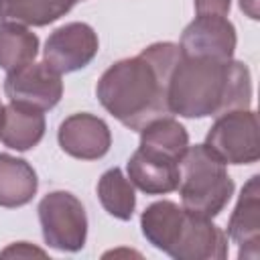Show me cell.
Returning a JSON list of instances; mask_svg holds the SVG:
<instances>
[{
    "instance_id": "7c38bea8",
    "label": "cell",
    "mask_w": 260,
    "mask_h": 260,
    "mask_svg": "<svg viewBox=\"0 0 260 260\" xmlns=\"http://www.w3.org/2000/svg\"><path fill=\"white\" fill-rule=\"evenodd\" d=\"M126 171L130 183L146 195H165L179 185V162L140 146L128 158Z\"/></svg>"
},
{
    "instance_id": "5b68a950",
    "label": "cell",
    "mask_w": 260,
    "mask_h": 260,
    "mask_svg": "<svg viewBox=\"0 0 260 260\" xmlns=\"http://www.w3.org/2000/svg\"><path fill=\"white\" fill-rule=\"evenodd\" d=\"M39 221L47 246L61 252H79L87 240L83 203L69 191H51L39 201Z\"/></svg>"
},
{
    "instance_id": "ffe728a7",
    "label": "cell",
    "mask_w": 260,
    "mask_h": 260,
    "mask_svg": "<svg viewBox=\"0 0 260 260\" xmlns=\"http://www.w3.org/2000/svg\"><path fill=\"white\" fill-rule=\"evenodd\" d=\"M12 256H16V258L47 256V252H45V250H41V248L30 246L28 242H16V244H10L6 250H2V252H0V258H12Z\"/></svg>"
},
{
    "instance_id": "e0dca14e",
    "label": "cell",
    "mask_w": 260,
    "mask_h": 260,
    "mask_svg": "<svg viewBox=\"0 0 260 260\" xmlns=\"http://www.w3.org/2000/svg\"><path fill=\"white\" fill-rule=\"evenodd\" d=\"M140 148L169 156L179 162L189 148V134L179 120L162 116L140 130Z\"/></svg>"
},
{
    "instance_id": "6da1fadb",
    "label": "cell",
    "mask_w": 260,
    "mask_h": 260,
    "mask_svg": "<svg viewBox=\"0 0 260 260\" xmlns=\"http://www.w3.org/2000/svg\"><path fill=\"white\" fill-rule=\"evenodd\" d=\"M181 55L177 43H152L138 55L112 63L95 85L102 108L120 124L140 132L156 118L169 116V77Z\"/></svg>"
},
{
    "instance_id": "44dd1931",
    "label": "cell",
    "mask_w": 260,
    "mask_h": 260,
    "mask_svg": "<svg viewBox=\"0 0 260 260\" xmlns=\"http://www.w3.org/2000/svg\"><path fill=\"white\" fill-rule=\"evenodd\" d=\"M240 8H242L252 20L258 18V0H240Z\"/></svg>"
},
{
    "instance_id": "7402d4cb",
    "label": "cell",
    "mask_w": 260,
    "mask_h": 260,
    "mask_svg": "<svg viewBox=\"0 0 260 260\" xmlns=\"http://www.w3.org/2000/svg\"><path fill=\"white\" fill-rule=\"evenodd\" d=\"M2 116H4V106H2V102H0V124H2Z\"/></svg>"
},
{
    "instance_id": "277c9868",
    "label": "cell",
    "mask_w": 260,
    "mask_h": 260,
    "mask_svg": "<svg viewBox=\"0 0 260 260\" xmlns=\"http://www.w3.org/2000/svg\"><path fill=\"white\" fill-rule=\"evenodd\" d=\"M177 189L183 209L211 219L225 209L236 187L225 165L205 144H195L179 160Z\"/></svg>"
},
{
    "instance_id": "d6986e66",
    "label": "cell",
    "mask_w": 260,
    "mask_h": 260,
    "mask_svg": "<svg viewBox=\"0 0 260 260\" xmlns=\"http://www.w3.org/2000/svg\"><path fill=\"white\" fill-rule=\"evenodd\" d=\"M195 4V14H215V16H228L232 0H193Z\"/></svg>"
},
{
    "instance_id": "5bb4252c",
    "label": "cell",
    "mask_w": 260,
    "mask_h": 260,
    "mask_svg": "<svg viewBox=\"0 0 260 260\" xmlns=\"http://www.w3.org/2000/svg\"><path fill=\"white\" fill-rule=\"evenodd\" d=\"M37 189L35 169L24 158L0 152V207H22L32 201Z\"/></svg>"
},
{
    "instance_id": "8fae6325",
    "label": "cell",
    "mask_w": 260,
    "mask_h": 260,
    "mask_svg": "<svg viewBox=\"0 0 260 260\" xmlns=\"http://www.w3.org/2000/svg\"><path fill=\"white\" fill-rule=\"evenodd\" d=\"M228 238L240 248L238 258L256 260L260 254V177L252 175L242 187L228 221Z\"/></svg>"
},
{
    "instance_id": "8992f818",
    "label": "cell",
    "mask_w": 260,
    "mask_h": 260,
    "mask_svg": "<svg viewBox=\"0 0 260 260\" xmlns=\"http://www.w3.org/2000/svg\"><path fill=\"white\" fill-rule=\"evenodd\" d=\"M205 146L223 165H252L260 156L258 118L250 108L230 110L215 116Z\"/></svg>"
},
{
    "instance_id": "9c48e42d",
    "label": "cell",
    "mask_w": 260,
    "mask_h": 260,
    "mask_svg": "<svg viewBox=\"0 0 260 260\" xmlns=\"http://www.w3.org/2000/svg\"><path fill=\"white\" fill-rule=\"evenodd\" d=\"M236 26L228 16H195L183 30L179 49L187 57L232 59L236 51Z\"/></svg>"
},
{
    "instance_id": "7a4b0ae2",
    "label": "cell",
    "mask_w": 260,
    "mask_h": 260,
    "mask_svg": "<svg viewBox=\"0 0 260 260\" xmlns=\"http://www.w3.org/2000/svg\"><path fill=\"white\" fill-rule=\"evenodd\" d=\"M167 100L169 112L183 118H207L250 108V69L234 57L213 59L181 53L169 77Z\"/></svg>"
},
{
    "instance_id": "3957f363",
    "label": "cell",
    "mask_w": 260,
    "mask_h": 260,
    "mask_svg": "<svg viewBox=\"0 0 260 260\" xmlns=\"http://www.w3.org/2000/svg\"><path fill=\"white\" fill-rule=\"evenodd\" d=\"M148 244L175 260H223L228 236L209 217L195 215L175 201H154L140 215Z\"/></svg>"
},
{
    "instance_id": "52a82bcc",
    "label": "cell",
    "mask_w": 260,
    "mask_h": 260,
    "mask_svg": "<svg viewBox=\"0 0 260 260\" xmlns=\"http://www.w3.org/2000/svg\"><path fill=\"white\" fill-rule=\"evenodd\" d=\"M100 51L98 32L87 22H67L55 28L43 49V63L59 75L87 67Z\"/></svg>"
},
{
    "instance_id": "30bf717a",
    "label": "cell",
    "mask_w": 260,
    "mask_h": 260,
    "mask_svg": "<svg viewBox=\"0 0 260 260\" xmlns=\"http://www.w3.org/2000/svg\"><path fill=\"white\" fill-rule=\"evenodd\" d=\"M57 140L63 152L79 160H98L108 154L112 146V132L108 124L87 112L71 114L59 124Z\"/></svg>"
},
{
    "instance_id": "ac0fdd59",
    "label": "cell",
    "mask_w": 260,
    "mask_h": 260,
    "mask_svg": "<svg viewBox=\"0 0 260 260\" xmlns=\"http://www.w3.org/2000/svg\"><path fill=\"white\" fill-rule=\"evenodd\" d=\"M98 199H100L102 207L116 219L128 221L134 215V209H136L134 185L130 183L128 177H124V173L118 167L108 169L100 177Z\"/></svg>"
},
{
    "instance_id": "4fadbf2b",
    "label": "cell",
    "mask_w": 260,
    "mask_h": 260,
    "mask_svg": "<svg viewBox=\"0 0 260 260\" xmlns=\"http://www.w3.org/2000/svg\"><path fill=\"white\" fill-rule=\"evenodd\" d=\"M45 114L35 108L20 104L4 106V116L0 124V142L12 150H30L45 136Z\"/></svg>"
},
{
    "instance_id": "ba28073f",
    "label": "cell",
    "mask_w": 260,
    "mask_h": 260,
    "mask_svg": "<svg viewBox=\"0 0 260 260\" xmlns=\"http://www.w3.org/2000/svg\"><path fill=\"white\" fill-rule=\"evenodd\" d=\"M4 93L12 104L47 112L59 104L63 95V81L49 65L32 61L6 75Z\"/></svg>"
},
{
    "instance_id": "2e32d148",
    "label": "cell",
    "mask_w": 260,
    "mask_h": 260,
    "mask_svg": "<svg viewBox=\"0 0 260 260\" xmlns=\"http://www.w3.org/2000/svg\"><path fill=\"white\" fill-rule=\"evenodd\" d=\"M39 55V37L24 24L2 20L0 22V67L10 73L28 63Z\"/></svg>"
},
{
    "instance_id": "9a60e30c",
    "label": "cell",
    "mask_w": 260,
    "mask_h": 260,
    "mask_svg": "<svg viewBox=\"0 0 260 260\" xmlns=\"http://www.w3.org/2000/svg\"><path fill=\"white\" fill-rule=\"evenodd\" d=\"M83 0H0V20L24 26H47Z\"/></svg>"
}]
</instances>
